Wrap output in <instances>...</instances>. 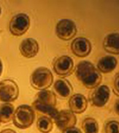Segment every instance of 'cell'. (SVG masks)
<instances>
[{"mask_svg": "<svg viewBox=\"0 0 119 133\" xmlns=\"http://www.w3.org/2000/svg\"><path fill=\"white\" fill-rule=\"evenodd\" d=\"M15 108L10 102H4L0 105V120L1 123H8L12 120Z\"/></svg>", "mask_w": 119, "mask_h": 133, "instance_id": "obj_17", "label": "cell"}, {"mask_svg": "<svg viewBox=\"0 0 119 133\" xmlns=\"http://www.w3.org/2000/svg\"><path fill=\"white\" fill-rule=\"evenodd\" d=\"M54 121L58 128L63 131L75 127L77 123V118L70 110H62L58 112Z\"/></svg>", "mask_w": 119, "mask_h": 133, "instance_id": "obj_8", "label": "cell"}, {"mask_svg": "<svg viewBox=\"0 0 119 133\" xmlns=\"http://www.w3.org/2000/svg\"><path fill=\"white\" fill-rule=\"evenodd\" d=\"M114 87L116 91L119 93V74L115 77V81H114Z\"/></svg>", "mask_w": 119, "mask_h": 133, "instance_id": "obj_23", "label": "cell"}, {"mask_svg": "<svg viewBox=\"0 0 119 133\" xmlns=\"http://www.w3.org/2000/svg\"><path fill=\"white\" fill-rule=\"evenodd\" d=\"M110 90L106 85L97 86L91 96V102L96 107H103L108 102Z\"/></svg>", "mask_w": 119, "mask_h": 133, "instance_id": "obj_9", "label": "cell"}, {"mask_svg": "<svg viewBox=\"0 0 119 133\" xmlns=\"http://www.w3.org/2000/svg\"><path fill=\"white\" fill-rule=\"evenodd\" d=\"M103 48L110 54H119V33H111L107 35L104 39Z\"/></svg>", "mask_w": 119, "mask_h": 133, "instance_id": "obj_13", "label": "cell"}, {"mask_svg": "<svg viewBox=\"0 0 119 133\" xmlns=\"http://www.w3.org/2000/svg\"><path fill=\"white\" fill-rule=\"evenodd\" d=\"M76 33H77L76 24L71 20H61L56 24V36L62 40L67 41L72 39L76 35Z\"/></svg>", "mask_w": 119, "mask_h": 133, "instance_id": "obj_6", "label": "cell"}, {"mask_svg": "<svg viewBox=\"0 0 119 133\" xmlns=\"http://www.w3.org/2000/svg\"><path fill=\"white\" fill-rule=\"evenodd\" d=\"M35 100L44 105L56 107V94L50 90L40 91L36 95Z\"/></svg>", "mask_w": 119, "mask_h": 133, "instance_id": "obj_16", "label": "cell"}, {"mask_svg": "<svg viewBox=\"0 0 119 133\" xmlns=\"http://www.w3.org/2000/svg\"><path fill=\"white\" fill-rule=\"evenodd\" d=\"M2 71H3V64H2V62L0 59V76L2 75Z\"/></svg>", "mask_w": 119, "mask_h": 133, "instance_id": "obj_26", "label": "cell"}, {"mask_svg": "<svg viewBox=\"0 0 119 133\" xmlns=\"http://www.w3.org/2000/svg\"><path fill=\"white\" fill-rule=\"evenodd\" d=\"M32 108H33V109H35L36 110L39 111L40 113H43V114L48 116H51L53 119L56 118V115L59 112L56 108V107L44 105V104L37 102V100H34L33 102Z\"/></svg>", "mask_w": 119, "mask_h": 133, "instance_id": "obj_18", "label": "cell"}, {"mask_svg": "<svg viewBox=\"0 0 119 133\" xmlns=\"http://www.w3.org/2000/svg\"><path fill=\"white\" fill-rule=\"evenodd\" d=\"M19 88L14 81L5 79L0 82V100L4 102H11L18 97Z\"/></svg>", "mask_w": 119, "mask_h": 133, "instance_id": "obj_5", "label": "cell"}, {"mask_svg": "<svg viewBox=\"0 0 119 133\" xmlns=\"http://www.w3.org/2000/svg\"><path fill=\"white\" fill-rule=\"evenodd\" d=\"M35 114L33 108L27 105H22L15 110L12 122L16 127L24 129L32 126Z\"/></svg>", "mask_w": 119, "mask_h": 133, "instance_id": "obj_2", "label": "cell"}, {"mask_svg": "<svg viewBox=\"0 0 119 133\" xmlns=\"http://www.w3.org/2000/svg\"><path fill=\"white\" fill-rule=\"evenodd\" d=\"M30 26V18L25 13H18L12 17L9 23V30L12 35L19 37L24 35Z\"/></svg>", "mask_w": 119, "mask_h": 133, "instance_id": "obj_4", "label": "cell"}, {"mask_svg": "<svg viewBox=\"0 0 119 133\" xmlns=\"http://www.w3.org/2000/svg\"><path fill=\"white\" fill-rule=\"evenodd\" d=\"M117 64V59L114 56H105L99 59L97 63V68L100 72L109 73L115 70Z\"/></svg>", "mask_w": 119, "mask_h": 133, "instance_id": "obj_15", "label": "cell"}, {"mask_svg": "<svg viewBox=\"0 0 119 133\" xmlns=\"http://www.w3.org/2000/svg\"><path fill=\"white\" fill-rule=\"evenodd\" d=\"M69 106L70 110L74 114H82L87 108V99L83 94H73L69 99Z\"/></svg>", "mask_w": 119, "mask_h": 133, "instance_id": "obj_12", "label": "cell"}, {"mask_svg": "<svg viewBox=\"0 0 119 133\" xmlns=\"http://www.w3.org/2000/svg\"><path fill=\"white\" fill-rule=\"evenodd\" d=\"M1 13H2V8H1V6H0V16H1Z\"/></svg>", "mask_w": 119, "mask_h": 133, "instance_id": "obj_27", "label": "cell"}, {"mask_svg": "<svg viewBox=\"0 0 119 133\" xmlns=\"http://www.w3.org/2000/svg\"><path fill=\"white\" fill-rule=\"evenodd\" d=\"M82 128L85 133H98L99 124L93 118H86L82 123Z\"/></svg>", "mask_w": 119, "mask_h": 133, "instance_id": "obj_20", "label": "cell"}, {"mask_svg": "<svg viewBox=\"0 0 119 133\" xmlns=\"http://www.w3.org/2000/svg\"><path fill=\"white\" fill-rule=\"evenodd\" d=\"M53 70L56 74L61 77L69 76L74 70V62L71 57L61 56L55 59L53 62Z\"/></svg>", "mask_w": 119, "mask_h": 133, "instance_id": "obj_7", "label": "cell"}, {"mask_svg": "<svg viewBox=\"0 0 119 133\" xmlns=\"http://www.w3.org/2000/svg\"><path fill=\"white\" fill-rule=\"evenodd\" d=\"M53 76L51 71L47 67L37 68L30 76L31 86L37 90H46L53 83Z\"/></svg>", "mask_w": 119, "mask_h": 133, "instance_id": "obj_3", "label": "cell"}, {"mask_svg": "<svg viewBox=\"0 0 119 133\" xmlns=\"http://www.w3.org/2000/svg\"><path fill=\"white\" fill-rule=\"evenodd\" d=\"M53 121L48 116H40L37 121V127L43 133L50 132L53 129Z\"/></svg>", "mask_w": 119, "mask_h": 133, "instance_id": "obj_19", "label": "cell"}, {"mask_svg": "<svg viewBox=\"0 0 119 133\" xmlns=\"http://www.w3.org/2000/svg\"><path fill=\"white\" fill-rule=\"evenodd\" d=\"M62 133H82V132L78 128L75 127H73L71 128H68L62 131Z\"/></svg>", "mask_w": 119, "mask_h": 133, "instance_id": "obj_22", "label": "cell"}, {"mask_svg": "<svg viewBox=\"0 0 119 133\" xmlns=\"http://www.w3.org/2000/svg\"><path fill=\"white\" fill-rule=\"evenodd\" d=\"M0 124H1V120H0Z\"/></svg>", "mask_w": 119, "mask_h": 133, "instance_id": "obj_28", "label": "cell"}, {"mask_svg": "<svg viewBox=\"0 0 119 133\" xmlns=\"http://www.w3.org/2000/svg\"><path fill=\"white\" fill-rule=\"evenodd\" d=\"M53 88L56 94L64 99L69 97L73 91L70 83L67 80L64 78L58 79L54 83Z\"/></svg>", "mask_w": 119, "mask_h": 133, "instance_id": "obj_14", "label": "cell"}, {"mask_svg": "<svg viewBox=\"0 0 119 133\" xmlns=\"http://www.w3.org/2000/svg\"><path fill=\"white\" fill-rule=\"evenodd\" d=\"M71 50L77 56L81 58L86 57L91 53V44L86 38L79 37L72 42Z\"/></svg>", "mask_w": 119, "mask_h": 133, "instance_id": "obj_10", "label": "cell"}, {"mask_svg": "<svg viewBox=\"0 0 119 133\" xmlns=\"http://www.w3.org/2000/svg\"><path fill=\"white\" fill-rule=\"evenodd\" d=\"M0 133H17V132L12 129H4V130H2V132H0Z\"/></svg>", "mask_w": 119, "mask_h": 133, "instance_id": "obj_24", "label": "cell"}, {"mask_svg": "<svg viewBox=\"0 0 119 133\" xmlns=\"http://www.w3.org/2000/svg\"><path fill=\"white\" fill-rule=\"evenodd\" d=\"M105 133H119V122L110 121L105 125Z\"/></svg>", "mask_w": 119, "mask_h": 133, "instance_id": "obj_21", "label": "cell"}, {"mask_svg": "<svg viewBox=\"0 0 119 133\" xmlns=\"http://www.w3.org/2000/svg\"><path fill=\"white\" fill-rule=\"evenodd\" d=\"M115 111L116 114L119 116V99L117 100L115 104Z\"/></svg>", "mask_w": 119, "mask_h": 133, "instance_id": "obj_25", "label": "cell"}, {"mask_svg": "<svg viewBox=\"0 0 119 133\" xmlns=\"http://www.w3.org/2000/svg\"><path fill=\"white\" fill-rule=\"evenodd\" d=\"M20 54L26 59H32L39 52V44L33 38L24 39L19 45Z\"/></svg>", "mask_w": 119, "mask_h": 133, "instance_id": "obj_11", "label": "cell"}, {"mask_svg": "<svg viewBox=\"0 0 119 133\" xmlns=\"http://www.w3.org/2000/svg\"><path fill=\"white\" fill-rule=\"evenodd\" d=\"M75 75L86 88H96L102 82V76L93 64L88 61L80 62L75 68Z\"/></svg>", "mask_w": 119, "mask_h": 133, "instance_id": "obj_1", "label": "cell"}]
</instances>
